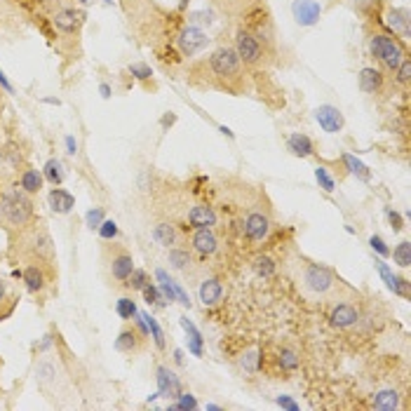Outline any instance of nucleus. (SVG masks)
<instances>
[{"label": "nucleus", "mask_w": 411, "mask_h": 411, "mask_svg": "<svg viewBox=\"0 0 411 411\" xmlns=\"http://www.w3.org/2000/svg\"><path fill=\"white\" fill-rule=\"evenodd\" d=\"M277 365H280L282 372H296L298 365H301V358L294 348H282L280 355H277Z\"/></svg>", "instance_id": "nucleus-33"}, {"label": "nucleus", "mask_w": 411, "mask_h": 411, "mask_svg": "<svg viewBox=\"0 0 411 411\" xmlns=\"http://www.w3.org/2000/svg\"><path fill=\"white\" fill-rule=\"evenodd\" d=\"M8 298H10V287H8V282H5L3 277H0V308H3Z\"/></svg>", "instance_id": "nucleus-52"}, {"label": "nucleus", "mask_w": 411, "mask_h": 411, "mask_svg": "<svg viewBox=\"0 0 411 411\" xmlns=\"http://www.w3.org/2000/svg\"><path fill=\"white\" fill-rule=\"evenodd\" d=\"M129 73L134 75L137 80H148L153 71H151V66H146V64H132L129 66Z\"/></svg>", "instance_id": "nucleus-47"}, {"label": "nucleus", "mask_w": 411, "mask_h": 411, "mask_svg": "<svg viewBox=\"0 0 411 411\" xmlns=\"http://www.w3.org/2000/svg\"><path fill=\"white\" fill-rule=\"evenodd\" d=\"M186 5H188V0H181V3H179V8H181V10H184V8H186Z\"/></svg>", "instance_id": "nucleus-58"}, {"label": "nucleus", "mask_w": 411, "mask_h": 411, "mask_svg": "<svg viewBox=\"0 0 411 411\" xmlns=\"http://www.w3.org/2000/svg\"><path fill=\"white\" fill-rule=\"evenodd\" d=\"M52 26L57 31H61L64 36H78L82 24H85V12L78 8H71V5H64L52 15Z\"/></svg>", "instance_id": "nucleus-9"}, {"label": "nucleus", "mask_w": 411, "mask_h": 411, "mask_svg": "<svg viewBox=\"0 0 411 411\" xmlns=\"http://www.w3.org/2000/svg\"><path fill=\"white\" fill-rule=\"evenodd\" d=\"M315 179H317V184H320V188H322V191H327V193L334 191V179L329 177L327 167H317V170H315Z\"/></svg>", "instance_id": "nucleus-42"}, {"label": "nucleus", "mask_w": 411, "mask_h": 411, "mask_svg": "<svg viewBox=\"0 0 411 411\" xmlns=\"http://www.w3.org/2000/svg\"><path fill=\"white\" fill-rule=\"evenodd\" d=\"M294 282L298 291L303 296H308L310 301H324L336 294L339 280L329 268L320 266L312 261H296L294 266Z\"/></svg>", "instance_id": "nucleus-4"}, {"label": "nucleus", "mask_w": 411, "mask_h": 411, "mask_svg": "<svg viewBox=\"0 0 411 411\" xmlns=\"http://www.w3.org/2000/svg\"><path fill=\"white\" fill-rule=\"evenodd\" d=\"M158 395L177 400L181 395V381L179 376L167 367H158Z\"/></svg>", "instance_id": "nucleus-20"}, {"label": "nucleus", "mask_w": 411, "mask_h": 411, "mask_svg": "<svg viewBox=\"0 0 411 411\" xmlns=\"http://www.w3.org/2000/svg\"><path fill=\"white\" fill-rule=\"evenodd\" d=\"M372 407L376 411H395V409L402 407V397L393 388L379 390V393L374 395V400H372Z\"/></svg>", "instance_id": "nucleus-26"}, {"label": "nucleus", "mask_w": 411, "mask_h": 411, "mask_svg": "<svg viewBox=\"0 0 411 411\" xmlns=\"http://www.w3.org/2000/svg\"><path fill=\"white\" fill-rule=\"evenodd\" d=\"M386 217H388L390 226H393V231H395V233H400L402 228H404V224H402V217H400V214H397L395 210H390V207H388V210H386Z\"/></svg>", "instance_id": "nucleus-50"}, {"label": "nucleus", "mask_w": 411, "mask_h": 411, "mask_svg": "<svg viewBox=\"0 0 411 411\" xmlns=\"http://www.w3.org/2000/svg\"><path fill=\"white\" fill-rule=\"evenodd\" d=\"M235 52H238V57L242 59L245 66H261L266 64V57H268V50L245 26H238V31H235Z\"/></svg>", "instance_id": "nucleus-7"}, {"label": "nucleus", "mask_w": 411, "mask_h": 411, "mask_svg": "<svg viewBox=\"0 0 411 411\" xmlns=\"http://www.w3.org/2000/svg\"><path fill=\"white\" fill-rule=\"evenodd\" d=\"M36 219V205H33L31 195L19 191H10L5 195V224H10L15 231L29 226Z\"/></svg>", "instance_id": "nucleus-6"}, {"label": "nucleus", "mask_w": 411, "mask_h": 411, "mask_svg": "<svg viewBox=\"0 0 411 411\" xmlns=\"http://www.w3.org/2000/svg\"><path fill=\"white\" fill-rule=\"evenodd\" d=\"M270 226H273V221H270L268 210L256 205L245 214V219H242V235H245L249 242H261L268 238Z\"/></svg>", "instance_id": "nucleus-8"}, {"label": "nucleus", "mask_w": 411, "mask_h": 411, "mask_svg": "<svg viewBox=\"0 0 411 411\" xmlns=\"http://www.w3.org/2000/svg\"><path fill=\"white\" fill-rule=\"evenodd\" d=\"M101 94L103 96H110V87L108 85H101Z\"/></svg>", "instance_id": "nucleus-57"}, {"label": "nucleus", "mask_w": 411, "mask_h": 411, "mask_svg": "<svg viewBox=\"0 0 411 411\" xmlns=\"http://www.w3.org/2000/svg\"><path fill=\"white\" fill-rule=\"evenodd\" d=\"M96 231H99L101 240H115L118 238V224H115V221H106V219H103L101 226L96 228Z\"/></svg>", "instance_id": "nucleus-43"}, {"label": "nucleus", "mask_w": 411, "mask_h": 411, "mask_svg": "<svg viewBox=\"0 0 411 411\" xmlns=\"http://www.w3.org/2000/svg\"><path fill=\"white\" fill-rule=\"evenodd\" d=\"M144 320H146V324H148V334H151V339H153V343H156L160 350H165V334L163 329H160V324H158V320L148 315V312H141Z\"/></svg>", "instance_id": "nucleus-36"}, {"label": "nucleus", "mask_w": 411, "mask_h": 411, "mask_svg": "<svg viewBox=\"0 0 411 411\" xmlns=\"http://www.w3.org/2000/svg\"><path fill=\"white\" fill-rule=\"evenodd\" d=\"M181 327H184L186 334H188V339H191V343H188V350L200 358V355H202V334L195 329V324L188 317H181Z\"/></svg>", "instance_id": "nucleus-32"}, {"label": "nucleus", "mask_w": 411, "mask_h": 411, "mask_svg": "<svg viewBox=\"0 0 411 411\" xmlns=\"http://www.w3.org/2000/svg\"><path fill=\"white\" fill-rule=\"evenodd\" d=\"M19 238L12 240V256L19 259H29L31 263H52L54 247L52 238L47 233L45 224L40 219H33L29 226L19 228Z\"/></svg>", "instance_id": "nucleus-3"}, {"label": "nucleus", "mask_w": 411, "mask_h": 411, "mask_svg": "<svg viewBox=\"0 0 411 411\" xmlns=\"http://www.w3.org/2000/svg\"><path fill=\"white\" fill-rule=\"evenodd\" d=\"M291 12H294V19L301 26H312L320 19V15H322V8L315 0H294Z\"/></svg>", "instance_id": "nucleus-19"}, {"label": "nucleus", "mask_w": 411, "mask_h": 411, "mask_svg": "<svg viewBox=\"0 0 411 411\" xmlns=\"http://www.w3.org/2000/svg\"><path fill=\"white\" fill-rule=\"evenodd\" d=\"M151 280H148V273H146V270H132V275L127 277V280H125V284H127L129 289H137V291H141L146 284H148Z\"/></svg>", "instance_id": "nucleus-41"}, {"label": "nucleus", "mask_w": 411, "mask_h": 411, "mask_svg": "<svg viewBox=\"0 0 411 411\" xmlns=\"http://www.w3.org/2000/svg\"><path fill=\"white\" fill-rule=\"evenodd\" d=\"M369 52H372V57L379 61L388 73H395L397 66L409 57L407 45L400 43V40L393 36H388V33H374V36L369 38Z\"/></svg>", "instance_id": "nucleus-5"}, {"label": "nucleus", "mask_w": 411, "mask_h": 411, "mask_svg": "<svg viewBox=\"0 0 411 411\" xmlns=\"http://www.w3.org/2000/svg\"><path fill=\"white\" fill-rule=\"evenodd\" d=\"M153 238H156L158 245H163V247H177V245H184L186 238H184V233L179 231V226L174 224V221H158L156 226H153Z\"/></svg>", "instance_id": "nucleus-15"}, {"label": "nucleus", "mask_w": 411, "mask_h": 411, "mask_svg": "<svg viewBox=\"0 0 411 411\" xmlns=\"http://www.w3.org/2000/svg\"><path fill=\"white\" fill-rule=\"evenodd\" d=\"M188 80L193 85L219 89L226 94H245L249 89V71L235 47H219L205 61L193 64Z\"/></svg>", "instance_id": "nucleus-1"}, {"label": "nucleus", "mask_w": 411, "mask_h": 411, "mask_svg": "<svg viewBox=\"0 0 411 411\" xmlns=\"http://www.w3.org/2000/svg\"><path fill=\"white\" fill-rule=\"evenodd\" d=\"M343 163H346V170L350 172L353 177H358L360 181L372 179V172H369V167L365 163H360V160L355 156H350V153H343Z\"/></svg>", "instance_id": "nucleus-31"}, {"label": "nucleus", "mask_w": 411, "mask_h": 411, "mask_svg": "<svg viewBox=\"0 0 411 411\" xmlns=\"http://www.w3.org/2000/svg\"><path fill=\"white\" fill-rule=\"evenodd\" d=\"M360 89L367 94H381L386 89V75H383L379 68H362L360 71Z\"/></svg>", "instance_id": "nucleus-22"}, {"label": "nucleus", "mask_w": 411, "mask_h": 411, "mask_svg": "<svg viewBox=\"0 0 411 411\" xmlns=\"http://www.w3.org/2000/svg\"><path fill=\"white\" fill-rule=\"evenodd\" d=\"M188 224L191 228H214L219 224V214L210 205H193L188 212Z\"/></svg>", "instance_id": "nucleus-21"}, {"label": "nucleus", "mask_w": 411, "mask_h": 411, "mask_svg": "<svg viewBox=\"0 0 411 411\" xmlns=\"http://www.w3.org/2000/svg\"><path fill=\"white\" fill-rule=\"evenodd\" d=\"M85 221H87V226L92 228V231H94V228H99L101 221H103V210H101V207H94V210H89Z\"/></svg>", "instance_id": "nucleus-45"}, {"label": "nucleus", "mask_w": 411, "mask_h": 411, "mask_svg": "<svg viewBox=\"0 0 411 411\" xmlns=\"http://www.w3.org/2000/svg\"><path fill=\"white\" fill-rule=\"evenodd\" d=\"M393 259H395V263L400 268H409L411 266V245H409V240H404V242H400V245L395 247Z\"/></svg>", "instance_id": "nucleus-38"}, {"label": "nucleus", "mask_w": 411, "mask_h": 411, "mask_svg": "<svg viewBox=\"0 0 411 411\" xmlns=\"http://www.w3.org/2000/svg\"><path fill=\"white\" fill-rule=\"evenodd\" d=\"M108 270H110V277L118 282H125L127 277L132 275V270H134V259H132V254L127 249H115V254L108 259Z\"/></svg>", "instance_id": "nucleus-17"}, {"label": "nucleus", "mask_w": 411, "mask_h": 411, "mask_svg": "<svg viewBox=\"0 0 411 411\" xmlns=\"http://www.w3.org/2000/svg\"><path fill=\"white\" fill-rule=\"evenodd\" d=\"M393 75H395V82H397V85H402L404 89H407V87H409V82H411V59H409V57L404 59L402 64L397 66V71H395Z\"/></svg>", "instance_id": "nucleus-40"}, {"label": "nucleus", "mask_w": 411, "mask_h": 411, "mask_svg": "<svg viewBox=\"0 0 411 411\" xmlns=\"http://www.w3.org/2000/svg\"><path fill=\"white\" fill-rule=\"evenodd\" d=\"M122 10L129 19L132 29L148 45L156 43V40H167L170 36H177L174 31H177L179 17L163 10L156 0H122Z\"/></svg>", "instance_id": "nucleus-2"}, {"label": "nucleus", "mask_w": 411, "mask_h": 411, "mask_svg": "<svg viewBox=\"0 0 411 411\" xmlns=\"http://www.w3.org/2000/svg\"><path fill=\"white\" fill-rule=\"evenodd\" d=\"M141 291H144V298H146V303H148V305H156V303H160V294H158V289L153 287L151 282L146 284V287H144Z\"/></svg>", "instance_id": "nucleus-48"}, {"label": "nucleus", "mask_w": 411, "mask_h": 411, "mask_svg": "<svg viewBox=\"0 0 411 411\" xmlns=\"http://www.w3.org/2000/svg\"><path fill=\"white\" fill-rule=\"evenodd\" d=\"M210 3L221 12V15L242 22V19H245L252 10L266 5V0H210Z\"/></svg>", "instance_id": "nucleus-13"}, {"label": "nucleus", "mask_w": 411, "mask_h": 411, "mask_svg": "<svg viewBox=\"0 0 411 411\" xmlns=\"http://www.w3.org/2000/svg\"><path fill=\"white\" fill-rule=\"evenodd\" d=\"M315 120H317L320 127H322L324 132H329V134H339L346 125L343 113H341L336 106H329V103H324V106H320L315 110Z\"/></svg>", "instance_id": "nucleus-16"}, {"label": "nucleus", "mask_w": 411, "mask_h": 411, "mask_svg": "<svg viewBox=\"0 0 411 411\" xmlns=\"http://www.w3.org/2000/svg\"><path fill=\"white\" fill-rule=\"evenodd\" d=\"M191 247L193 252H198L200 256H214L219 252V238L214 233V228H195V233L191 235Z\"/></svg>", "instance_id": "nucleus-14"}, {"label": "nucleus", "mask_w": 411, "mask_h": 411, "mask_svg": "<svg viewBox=\"0 0 411 411\" xmlns=\"http://www.w3.org/2000/svg\"><path fill=\"white\" fill-rule=\"evenodd\" d=\"M0 224H5V195H0Z\"/></svg>", "instance_id": "nucleus-54"}, {"label": "nucleus", "mask_w": 411, "mask_h": 411, "mask_svg": "<svg viewBox=\"0 0 411 411\" xmlns=\"http://www.w3.org/2000/svg\"><path fill=\"white\" fill-rule=\"evenodd\" d=\"M22 280L26 289L33 291V294H40L52 282V263H31V266L22 270Z\"/></svg>", "instance_id": "nucleus-11"}, {"label": "nucleus", "mask_w": 411, "mask_h": 411, "mask_svg": "<svg viewBox=\"0 0 411 411\" xmlns=\"http://www.w3.org/2000/svg\"><path fill=\"white\" fill-rule=\"evenodd\" d=\"M115 312L120 315V320H134L139 315V310H137V303L132 301L129 296H120L118 298V303H115Z\"/></svg>", "instance_id": "nucleus-35"}, {"label": "nucleus", "mask_w": 411, "mask_h": 411, "mask_svg": "<svg viewBox=\"0 0 411 411\" xmlns=\"http://www.w3.org/2000/svg\"><path fill=\"white\" fill-rule=\"evenodd\" d=\"M386 24L395 31V36L400 33L404 43L409 40V10L407 8H390L386 12Z\"/></svg>", "instance_id": "nucleus-24"}, {"label": "nucleus", "mask_w": 411, "mask_h": 411, "mask_svg": "<svg viewBox=\"0 0 411 411\" xmlns=\"http://www.w3.org/2000/svg\"><path fill=\"white\" fill-rule=\"evenodd\" d=\"M329 322L336 329H350L360 322V312L350 303H336L329 312Z\"/></svg>", "instance_id": "nucleus-18"}, {"label": "nucleus", "mask_w": 411, "mask_h": 411, "mask_svg": "<svg viewBox=\"0 0 411 411\" xmlns=\"http://www.w3.org/2000/svg\"><path fill=\"white\" fill-rule=\"evenodd\" d=\"M376 268H379V273L381 277L386 280L388 284V289L390 291H395L397 296H402V298H409L411 296V291H409V280L407 277H400V275H395L393 270H390L386 263H381V261H376Z\"/></svg>", "instance_id": "nucleus-23"}, {"label": "nucleus", "mask_w": 411, "mask_h": 411, "mask_svg": "<svg viewBox=\"0 0 411 411\" xmlns=\"http://www.w3.org/2000/svg\"><path fill=\"white\" fill-rule=\"evenodd\" d=\"M66 148H68V153H71V156H75V153H78V144H75L73 137H66Z\"/></svg>", "instance_id": "nucleus-53"}, {"label": "nucleus", "mask_w": 411, "mask_h": 411, "mask_svg": "<svg viewBox=\"0 0 411 411\" xmlns=\"http://www.w3.org/2000/svg\"><path fill=\"white\" fill-rule=\"evenodd\" d=\"M78 3H82V5H85V3H87V0H78Z\"/></svg>", "instance_id": "nucleus-59"}, {"label": "nucleus", "mask_w": 411, "mask_h": 411, "mask_svg": "<svg viewBox=\"0 0 411 411\" xmlns=\"http://www.w3.org/2000/svg\"><path fill=\"white\" fill-rule=\"evenodd\" d=\"M19 186H22L24 193L36 195L40 188H43V174L38 170H24L22 177H19Z\"/></svg>", "instance_id": "nucleus-29"}, {"label": "nucleus", "mask_w": 411, "mask_h": 411, "mask_svg": "<svg viewBox=\"0 0 411 411\" xmlns=\"http://www.w3.org/2000/svg\"><path fill=\"white\" fill-rule=\"evenodd\" d=\"M277 404H280L282 409H291V411H298V404L291 400V397H287V395H280L277 397Z\"/></svg>", "instance_id": "nucleus-51"}, {"label": "nucleus", "mask_w": 411, "mask_h": 411, "mask_svg": "<svg viewBox=\"0 0 411 411\" xmlns=\"http://www.w3.org/2000/svg\"><path fill=\"white\" fill-rule=\"evenodd\" d=\"M369 245H372L374 252H379V256H388L390 254V249L386 247V242H383L379 235H372V238H369Z\"/></svg>", "instance_id": "nucleus-49"}, {"label": "nucleus", "mask_w": 411, "mask_h": 411, "mask_svg": "<svg viewBox=\"0 0 411 411\" xmlns=\"http://www.w3.org/2000/svg\"><path fill=\"white\" fill-rule=\"evenodd\" d=\"M45 179L50 181L52 186H59L61 181H64V167H61V163L57 158H52V160H47L45 163Z\"/></svg>", "instance_id": "nucleus-34"}, {"label": "nucleus", "mask_w": 411, "mask_h": 411, "mask_svg": "<svg viewBox=\"0 0 411 411\" xmlns=\"http://www.w3.org/2000/svg\"><path fill=\"white\" fill-rule=\"evenodd\" d=\"M47 202L57 214H68L75 207V198L64 188H52L50 195H47Z\"/></svg>", "instance_id": "nucleus-27"}, {"label": "nucleus", "mask_w": 411, "mask_h": 411, "mask_svg": "<svg viewBox=\"0 0 411 411\" xmlns=\"http://www.w3.org/2000/svg\"><path fill=\"white\" fill-rule=\"evenodd\" d=\"M240 365H242V369H247V372H256V369H259V353L252 350V353L242 355Z\"/></svg>", "instance_id": "nucleus-44"}, {"label": "nucleus", "mask_w": 411, "mask_h": 411, "mask_svg": "<svg viewBox=\"0 0 411 411\" xmlns=\"http://www.w3.org/2000/svg\"><path fill=\"white\" fill-rule=\"evenodd\" d=\"M174 40H177L181 57H193V54H198L200 50H205L207 43H210V38L205 36V31H200L198 26H184Z\"/></svg>", "instance_id": "nucleus-10"}, {"label": "nucleus", "mask_w": 411, "mask_h": 411, "mask_svg": "<svg viewBox=\"0 0 411 411\" xmlns=\"http://www.w3.org/2000/svg\"><path fill=\"white\" fill-rule=\"evenodd\" d=\"M174 120H177V115L170 113V115H165V118H163V125L167 127V125H174Z\"/></svg>", "instance_id": "nucleus-56"}, {"label": "nucleus", "mask_w": 411, "mask_h": 411, "mask_svg": "<svg viewBox=\"0 0 411 411\" xmlns=\"http://www.w3.org/2000/svg\"><path fill=\"white\" fill-rule=\"evenodd\" d=\"M158 280H160V289H163V296L167 301H177V282H172L165 270H158Z\"/></svg>", "instance_id": "nucleus-39"}, {"label": "nucleus", "mask_w": 411, "mask_h": 411, "mask_svg": "<svg viewBox=\"0 0 411 411\" xmlns=\"http://www.w3.org/2000/svg\"><path fill=\"white\" fill-rule=\"evenodd\" d=\"M252 266H254L256 275H259V277H270V275L275 273V261L270 259L268 254H259V256L254 259Z\"/></svg>", "instance_id": "nucleus-37"}, {"label": "nucleus", "mask_w": 411, "mask_h": 411, "mask_svg": "<svg viewBox=\"0 0 411 411\" xmlns=\"http://www.w3.org/2000/svg\"><path fill=\"white\" fill-rule=\"evenodd\" d=\"M146 346H148V336L141 334L137 329V327H125V329L118 334L115 339V350L118 353H125V355H139L146 350Z\"/></svg>", "instance_id": "nucleus-12"}, {"label": "nucleus", "mask_w": 411, "mask_h": 411, "mask_svg": "<svg viewBox=\"0 0 411 411\" xmlns=\"http://www.w3.org/2000/svg\"><path fill=\"white\" fill-rule=\"evenodd\" d=\"M0 85H3V89H8V92H12V85L8 82V78H5V73L0 71Z\"/></svg>", "instance_id": "nucleus-55"}, {"label": "nucleus", "mask_w": 411, "mask_h": 411, "mask_svg": "<svg viewBox=\"0 0 411 411\" xmlns=\"http://www.w3.org/2000/svg\"><path fill=\"white\" fill-rule=\"evenodd\" d=\"M172 409H198V402H195V397H193V395L181 393V395L177 397V404H174Z\"/></svg>", "instance_id": "nucleus-46"}, {"label": "nucleus", "mask_w": 411, "mask_h": 411, "mask_svg": "<svg viewBox=\"0 0 411 411\" xmlns=\"http://www.w3.org/2000/svg\"><path fill=\"white\" fill-rule=\"evenodd\" d=\"M198 296H200L202 305H217L221 303V298H224V287H221V282L217 277H207V280L200 282Z\"/></svg>", "instance_id": "nucleus-25"}, {"label": "nucleus", "mask_w": 411, "mask_h": 411, "mask_svg": "<svg viewBox=\"0 0 411 411\" xmlns=\"http://www.w3.org/2000/svg\"><path fill=\"white\" fill-rule=\"evenodd\" d=\"M191 263H193V256L191 252H188L186 247H170V266L172 268H177V270H188L191 268Z\"/></svg>", "instance_id": "nucleus-30"}, {"label": "nucleus", "mask_w": 411, "mask_h": 411, "mask_svg": "<svg viewBox=\"0 0 411 411\" xmlns=\"http://www.w3.org/2000/svg\"><path fill=\"white\" fill-rule=\"evenodd\" d=\"M287 148L298 158H310L312 153H315V144H312V139L308 134L294 132V134H289V139H287Z\"/></svg>", "instance_id": "nucleus-28"}]
</instances>
